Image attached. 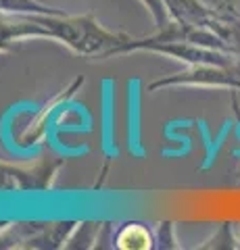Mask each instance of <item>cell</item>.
<instances>
[{
  "label": "cell",
  "mask_w": 240,
  "mask_h": 250,
  "mask_svg": "<svg viewBox=\"0 0 240 250\" xmlns=\"http://www.w3.org/2000/svg\"><path fill=\"white\" fill-rule=\"evenodd\" d=\"M169 19L188 27H213L218 11L203 0H163Z\"/></svg>",
  "instance_id": "cell-8"
},
{
  "label": "cell",
  "mask_w": 240,
  "mask_h": 250,
  "mask_svg": "<svg viewBox=\"0 0 240 250\" xmlns=\"http://www.w3.org/2000/svg\"><path fill=\"white\" fill-rule=\"evenodd\" d=\"M226 88L240 90V57L230 65H186V69L172 75L159 77L149 83V92H157L163 88Z\"/></svg>",
  "instance_id": "cell-5"
},
{
  "label": "cell",
  "mask_w": 240,
  "mask_h": 250,
  "mask_svg": "<svg viewBox=\"0 0 240 250\" xmlns=\"http://www.w3.org/2000/svg\"><path fill=\"white\" fill-rule=\"evenodd\" d=\"M29 38L46 40L44 29L34 21L32 15H13L0 11V52L11 50L17 42Z\"/></svg>",
  "instance_id": "cell-7"
},
{
  "label": "cell",
  "mask_w": 240,
  "mask_h": 250,
  "mask_svg": "<svg viewBox=\"0 0 240 250\" xmlns=\"http://www.w3.org/2000/svg\"><path fill=\"white\" fill-rule=\"evenodd\" d=\"M219 15H240V0H203Z\"/></svg>",
  "instance_id": "cell-15"
},
{
  "label": "cell",
  "mask_w": 240,
  "mask_h": 250,
  "mask_svg": "<svg viewBox=\"0 0 240 250\" xmlns=\"http://www.w3.org/2000/svg\"><path fill=\"white\" fill-rule=\"evenodd\" d=\"M140 2L146 6V11L151 13V17L154 21V27H165L169 23V15H167V9L163 4V0H140Z\"/></svg>",
  "instance_id": "cell-14"
},
{
  "label": "cell",
  "mask_w": 240,
  "mask_h": 250,
  "mask_svg": "<svg viewBox=\"0 0 240 250\" xmlns=\"http://www.w3.org/2000/svg\"><path fill=\"white\" fill-rule=\"evenodd\" d=\"M211 29L223 38L232 54L240 57V15H218Z\"/></svg>",
  "instance_id": "cell-11"
},
{
  "label": "cell",
  "mask_w": 240,
  "mask_h": 250,
  "mask_svg": "<svg viewBox=\"0 0 240 250\" xmlns=\"http://www.w3.org/2000/svg\"><path fill=\"white\" fill-rule=\"evenodd\" d=\"M84 85V77H75V80L67 85V88L61 90L57 96H52L48 103H46L40 111H38L32 119H29V123L23 127V131L19 134V144L21 146H38V144H42L44 142V136H46V127H48V121H50V117L55 115L57 108L67 103L71 96H75V92L80 90Z\"/></svg>",
  "instance_id": "cell-6"
},
{
  "label": "cell",
  "mask_w": 240,
  "mask_h": 250,
  "mask_svg": "<svg viewBox=\"0 0 240 250\" xmlns=\"http://www.w3.org/2000/svg\"><path fill=\"white\" fill-rule=\"evenodd\" d=\"M153 231H154V248H161V250L180 248L177 238H175V225L172 221L157 223V228H154Z\"/></svg>",
  "instance_id": "cell-13"
},
{
  "label": "cell",
  "mask_w": 240,
  "mask_h": 250,
  "mask_svg": "<svg viewBox=\"0 0 240 250\" xmlns=\"http://www.w3.org/2000/svg\"><path fill=\"white\" fill-rule=\"evenodd\" d=\"M77 221H19L0 229L2 248H65Z\"/></svg>",
  "instance_id": "cell-3"
},
{
  "label": "cell",
  "mask_w": 240,
  "mask_h": 250,
  "mask_svg": "<svg viewBox=\"0 0 240 250\" xmlns=\"http://www.w3.org/2000/svg\"><path fill=\"white\" fill-rule=\"evenodd\" d=\"M44 29L48 40L61 42L71 52L84 59H111L119 57L131 36L123 31H109L94 19V15H32Z\"/></svg>",
  "instance_id": "cell-1"
},
{
  "label": "cell",
  "mask_w": 240,
  "mask_h": 250,
  "mask_svg": "<svg viewBox=\"0 0 240 250\" xmlns=\"http://www.w3.org/2000/svg\"><path fill=\"white\" fill-rule=\"evenodd\" d=\"M63 165V156H44L29 165H15V163L0 161V194L48 192L55 186V179Z\"/></svg>",
  "instance_id": "cell-4"
},
{
  "label": "cell",
  "mask_w": 240,
  "mask_h": 250,
  "mask_svg": "<svg viewBox=\"0 0 240 250\" xmlns=\"http://www.w3.org/2000/svg\"><path fill=\"white\" fill-rule=\"evenodd\" d=\"M200 248H218V250H232L238 248V233H234L232 223H219L215 228L213 236L209 238Z\"/></svg>",
  "instance_id": "cell-12"
},
{
  "label": "cell",
  "mask_w": 240,
  "mask_h": 250,
  "mask_svg": "<svg viewBox=\"0 0 240 250\" xmlns=\"http://www.w3.org/2000/svg\"><path fill=\"white\" fill-rule=\"evenodd\" d=\"M238 248H240V229H238Z\"/></svg>",
  "instance_id": "cell-17"
},
{
  "label": "cell",
  "mask_w": 240,
  "mask_h": 250,
  "mask_svg": "<svg viewBox=\"0 0 240 250\" xmlns=\"http://www.w3.org/2000/svg\"><path fill=\"white\" fill-rule=\"evenodd\" d=\"M140 50L165 54L169 59L184 62V65H230V62H234L238 59L232 52L219 50V48H209V46L184 40V38H180L174 31L172 23H167L165 27H159L151 36H142V38L131 36L123 44L119 57L121 54H130V52H140Z\"/></svg>",
  "instance_id": "cell-2"
},
{
  "label": "cell",
  "mask_w": 240,
  "mask_h": 250,
  "mask_svg": "<svg viewBox=\"0 0 240 250\" xmlns=\"http://www.w3.org/2000/svg\"><path fill=\"white\" fill-rule=\"evenodd\" d=\"M236 186H240V167H238V171H236Z\"/></svg>",
  "instance_id": "cell-16"
},
{
  "label": "cell",
  "mask_w": 240,
  "mask_h": 250,
  "mask_svg": "<svg viewBox=\"0 0 240 250\" xmlns=\"http://www.w3.org/2000/svg\"><path fill=\"white\" fill-rule=\"evenodd\" d=\"M105 229V221H77L67 238L65 248H96Z\"/></svg>",
  "instance_id": "cell-10"
},
{
  "label": "cell",
  "mask_w": 240,
  "mask_h": 250,
  "mask_svg": "<svg viewBox=\"0 0 240 250\" xmlns=\"http://www.w3.org/2000/svg\"><path fill=\"white\" fill-rule=\"evenodd\" d=\"M115 248L121 250H149L154 248V231L149 229L144 223H123L121 228L115 231V240H113Z\"/></svg>",
  "instance_id": "cell-9"
}]
</instances>
